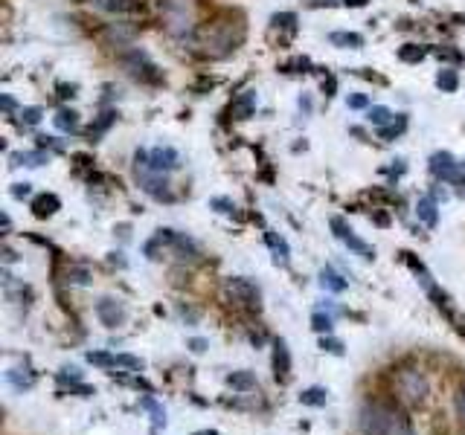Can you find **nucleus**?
Returning a JSON list of instances; mask_svg holds the SVG:
<instances>
[{
	"instance_id": "obj_1",
	"label": "nucleus",
	"mask_w": 465,
	"mask_h": 435,
	"mask_svg": "<svg viewBox=\"0 0 465 435\" xmlns=\"http://www.w3.org/2000/svg\"><path fill=\"white\" fill-rule=\"evenodd\" d=\"M239 41H241V26L239 24L233 26V21H224V18L213 21L201 32V47H204L206 56H213V58L230 56Z\"/></svg>"
},
{
	"instance_id": "obj_39",
	"label": "nucleus",
	"mask_w": 465,
	"mask_h": 435,
	"mask_svg": "<svg viewBox=\"0 0 465 435\" xmlns=\"http://www.w3.org/2000/svg\"><path fill=\"white\" fill-rule=\"evenodd\" d=\"M32 189H29V183H15V189H12V195L15 198H26Z\"/></svg>"
},
{
	"instance_id": "obj_28",
	"label": "nucleus",
	"mask_w": 465,
	"mask_h": 435,
	"mask_svg": "<svg viewBox=\"0 0 465 435\" xmlns=\"http://www.w3.org/2000/svg\"><path fill=\"white\" fill-rule=\"evenodd\" d=\"M436 84L442 87V91H445V93H454V91H456V84H459V81H456V73H454V70H442V73L436 76Z\"/></svg>"
},
{
	"instance_id": "obj_11",
	"label": "nucleus",
	"mask_w": 465,
	"mask_h": 435,
	"mask_svg": "<svg viewBox=\"0 0 465 435\" xmlns=\"http://www.w3.org/2000/svg\"><path fill=\"white\" fill-rule=\"evenodd\" d=\"M149 163L157 168V171H172V168H178L181 165V154L175 151V148H169V145H160V148H154L151 154H149Z\"/></svg>"
},
{
	"instance_id": "obj_33",
	"label": "nucleus",
	"mask_w": 465,
	"mask_h": 435,
	"mask_svg": "<svg viewBox=\"0 0 465 435\" xmlns=\"http://www.w3.org/2000/svg\"><path fill=\"white\" fill-rule=\"evenodd\" d=\"M116 366H125V369L140 372V369H143V360H137V357H131V354H116Z\"/></svg>"
},
{
	"instance_id": "obj_12",
	"label": "nucleus",
	"mask_w": 465,
	"mask_h": 435,
	"mask_svg": "<svg viewBox=\"0 0 465 435\" xmlns=\"http://www.w3.org/2000/svg\"><path fill=\"white\" fill-rule=\"evenodd\" d=\"M288 374H291V352H288L285 339H276L274 342V377L285 380Z\"/></svg>"
},
{
	"instance_id": "obj_16",
	"label": "nucleus",
	"mask_w": 465,
	"mask_h": 435,
	"mask_svg": "<svg viewBox=\"0 0 465 435\" xmlns=\"http://www.w3.org/2000/svg\"><path fill=\"white\" fill-rule=\"evenodd\" d=\"M320 285H323L326 290H334V293L346 290V279H344L341 273H334L331 267H323V270H320Z\"/></svg>"
},
{
	"instance_id": "obj_27",
	"label": "nucleus",
	"mask_w": 465,
	"mask_h": 435,
	"mask_svg": "<svg viewBox=\"0 0 465 435\" xmlns=\"http://www.w3.org/2000/svg\"><path fill=\"white\" fill-rule=\"evenodd\" d=\"M140 406L151 412V418H154V424H157V426H160V424H166V409H163V406H160L154 398H143V401H140Z\"/></svg>"
},
{
	"instance_id": "obj_31",
	"label": "nucleus",
	"mask_w": 465,
	"mask_h": 435,
	"mask_svg": "<svg viewBox=\"0 0 465 435\" xmlns=\"http://www.w3.org/2000/svg\"><path fill=\"white\" fill-rule=\"evenodd\" d=\"M320 348H323V352H329V354H344V342L341 339H331V337H323L320 339Z\"/></svg>"
},
{
	"instance_id": "obj_9",
	"label": "nucleus",
	"mask_w": 465,
	"mask_h": 435,
	"mask_svg": "<svg viewBox=\"0 0 465 435\" xmlns=\"http://www.w3.org/2000/svg\"><path fill=\"white\" fill-rule=\"evenodd\" d=\"M331 230H334V235L341 238L352 252H358V255H364V258H375V250H372L366 241H361V238L346 227L344 218H331Z\"/></svg>"
},
{
	"instance_id": "obj_10",
	"label": "nucleus",
	"mask_w": 465,
	"mask_h": 435,
	"mask_svg": "<svg viewBox=\"0 0 465 435\" xmlns=\"http://www.w3.org/2000/svg\"><path fill=\"white\" fill-rule=\"evenodd\" d=\"M431 171H434V178H439V180L462 183V178H459V163H456L448 151H436V154L431 157Z\"/></svg>"
},
{
	"instance_id": "obj_25",
	"label": "nucleus",
	"mask_w": 465,
	"mask_h": 435,
	"mask_svg": "<svg viewBox=\"0 0 465 435\" xmlns=\"http://www.w3.org/2000/svg\"><path fill=\"white\" fill-rule=\"evenodd\" d=\"M390 119H393V111H390V108H384V105H375V108H369V122H372V125L384 128Z\"/></svg>"
},
{
	"instance_id": "obj_38",
	"label": "nucleus",
	"mask_w": 465,
	"mask_h": 435,
	"mask_svg": "<svg viewBox=\"0 0 465 435\" xmlns=\"http://www.w3.org/2000/svg\"><path fill=\"white\" fill-rule=\"evenodd\" d=\"M369 102H366V96H361V93H355V96H349V108H366Z\"/></svg>"
},
{
	"instance_id": "obj_46",
	"label": "nucleus",
	"mask_w": 465,
	"mask_h": 435,
	"mask_svg": "<svg viewBox=\"0 0 465 435\" xmlns=\"http://www.w3.org/2000/svg\"><path fill=\"white\" fill-rule=\"evenodd\" d=\"M462 198H465V192H462Z\"/></svg>"
},
{
	"instance_id": "obj_30",
	"label": "nucleus",
	"mask_w": 465,
	"mask_h": 435,
	"mask_svg": "<svg viewBox=\"0 0 465 435\" xmlns=\"http://www.w3.org/2000/svg\"><path fill=\"white\" fill-rule=\"evenodd\" d=\"M311 328L320 331V334H331V317H326V314H314V317H311Z\"/></svg>"
},
{
	"instance_id": "obj_24",
	"label": "nucleus",
	"mask_w": 465,
	"mask_h": 435,
	"mask_svg": "<svg viewBox=\"0 0 465 435\" xmlns=\"http://www.w3.org/2000/svg\"><path fill=\"white\" fill-rule=\"evenodd\" d=\"M425 47H419V44H407V47H401L399 50V58L401 61H407V64H413V61H421V58H425Z\"/></svg>"
},
{
	"instance_id": "obj_23",
	"label": "nucleus",
	"mask_w": 465,
	"mask_h": 435,
	"mask_svg": "<svg viewBox=\"0 0 465 435\" xmlns=\"http://www.w3.org/2000/svg\"><path fill=\"white\" fill-rule=\"evenodd\" d=\"M390 435H416L410 418H407L401 409H396V418H393V429H390Z\"/></svg>"
},
{
	"instance_id": "obj_43",
	"label": "nucleus",
	"mask_w": 465,
	"mask_h": 435,
	"mask_svg": "<svg viewBox=\"0 0 465 435\" xmlns=\"http://www.w3.org/2000/svg\"><path fill=\"white\" fill-rule=\"evenodd\" d=\"M323 91H326V96H334V78H329V81L323 84Z\"/></svg>"
},
{
	"instance_id": "obj_26",
	"label": "nucleus",
	"mask_w": 465,
	"mask_h": 435,
	"mask_svg": "<svg viewBox=\"0 0 465 435\" xmlns=\"http://www.w3.org/2000/svg\"><path fill=\"white\" fill-rule=\"evenodd\" d=\"M76 125H79V113H76V111H59L56 128H61V130H76Z\"/></svg>"
},
{
	"instance_id": "obj_15",
	"label": "nucleus",
	"mask_w": 465,
	"mask_h": 435,
	"mask_svg": "<svg viewBox=\"0 0 465 435\" xmlns=\"http://www.w3.org/2000/svg\"><path fill=\"white\" fill-rule=\"evenodd\" d=\"M265 241H268V247L274 250V258H276V265H288V258H291V250H288L285 238H282V235H276V232H265Z\"/></svg>"
},
{
	"instance_id": "obj_41",
	"label": "nucleus",
	"mask_w": 465,
	"mask_h": 435,
	"mask_svg": "<svg viewBox=\"0 0 465 435\" xmlns=\"http://www.w3.org/2000/svg\"><path fill=\"white\" fill-rule=\"evenodd\" d=\"M213 206H219V212H233V203H230V200H224V198H216V200H213Z\"/></svg>"
},
{
	"instance_id": "obj_17",
	"label": "nucleus",
	"mask_w": 465,
	"mask_h": 435,
	"mask_svg": "<svg viewBox=\"0 0 465 435\" xmlns=\"http://www.w3.org/2000/svg\"><path fill=\"white\" fill-rule=\"evenodd\" d=\"M91 4L105 9V12H131V9H137V0H91Z\"/></svg>"
},
{
	"instance_id": "obj_37",
	"label": "nucleus",
	"mask_w": 465,
	"mask_h": 435,
	"mask_svg": "<svg viewBox=\"0 0 465 435\" xmlns=\"http://www.w3.org/2000/svg\"><path fill=\"white\" fill-rule=\"evenodd\" d=\"M294 21H297L294 15H276V18H274L276 26H294Z\"/></svg>"
},
{
	"instance_id": "obj_4",
	"label": "nucleus",
	"mask_w": 465,
	"mask_h": 435,
	"mask_svg": "<svg viewBox=\"0 0 465 435\" xmlns=\"http://www.w3.org/2000/svg\"><path fill=\"white\" fill-rule=\"evenodd\" d=\"M224 296L233 308H241V311H259L262 302H259V287L253 285L250 279L244 276H233L224 282Z\"/></svg>"
},
{
	"instance_id": "obj_45",
	"label": "nucleus",
	"mask_w": 465,
	"mask_h": 435,
	"mask_svg": "<svg viewBox=\"0 0 465 435\" xmlns=\"http://www.w3.org/2000/svg\"><path fill=\"white\" fill-rule=\"evenodd\" d=\"M195 435H219V432H213V429H206V432H195Z\"/></svg>"
},
{
	"instance_id": "obj_32",
	"label": "nucleus",
	"mask_w": 465,
	"mask_h": 435,
	"mask_svg": "<svg viewBox=\"0 0 465 435\" xmlns=\"http://www.w3.org/2000/svg\"><path fill=\"white\" fill-rule=\"evenodd\" d=\"M111 122H114V113H105L96 125H91V140H99V134H102V130H108Z\"/></svg>"
},
{
	"instance_id": "obj_18",
	"label": "nucleus",
	"mask_w": 465,
	"mask_h": 435,
	"mask_svg": "<svg viewBox=\"0 0 465 435\" xmlns=\"http://www.w3.org/2000/svg\"><path fill=\"white\" fill-rule=\"evenodd\" d=\"M253 108H256V96L253 93H241L236 102H233V116L236 119H247L253 113Z\"/></svg>"
},
{
	"instance_id": "obj_36",
	"label": "nucleus",
	"mask_w": 465,
	"mask_h": 435,
	"mask_svg": "<svg viewBox=\"0 0 465 435\" xmlns=\"http://www.w3.org/2000/svg\"><path fill=\"white\" fill-rule=\"evenodd\" d=\"M404 125H407V122H404V119H399L393 128H381V137H384V140H393V137L399 134V130H404Z\"/></svg>"
},
{
	"instance_id": "obj_20",
	"label": "nucleus",
	"mask_w": 465,
	"mask_h": 435,
	"mask_svg": "<svg viewBox=\"0 0 465 435\" xmlns=\"http://www.w3.org/2000/svg\"><path fill=\"white\" fill-rule=\"evenodd\" d=\"M227 383H230L233 389H239V392L256 389V377H253L250 372H233V374H227Z\"/></svg>"
},
{
	"instance_id": "obj_13",
	"label": "nucleus",
	"mask_w": 465,
	"mask_h": 435,
	"mask_svg": "<svg viewBox=\"0 0 465 435\" xmlns=\"http://www.w3.org/2000/svg\"><path fill=\"white\" fill-rule=\"evenodd\" d=\"M59 206H61L59 195H53V192H47V195H38V198L32 200V215L44 221V218H50V215H56V212H59Z\"/></svg>"
},
{
	"instance_id": "obj_42",
	"label": "nucleus",
	"mask_w": 465,
	"mask_h": 435,
	"mask_svg": "<svg viewBox=\"0 0 465 435\" xmlns=\"http://www.w3.org/2000/svg\"><path fill=\"white\" fill-rule=\"evenodd\" d=\"M0 105H4V111H6V113H12V111H15V102H12V96H0Z\"/></svg>"
},
{
	"instance_id": "obj_7",
	"label": "nucleus",
	"mask_w": 465,
	"mask_h": 435,
	"mask_svg": "<svg viewBox=\"0 0 465 435\" xmlns=\"http://www.w3.org/2000/svg\"><path fill=\"white\" fill-rule=\"evenodd\" d=\"M96 317H99V322L105 328H116V325H122L125 319H129V308L114 296H102L96 302Z\"/></svg>"
},
{
	"instance_id": "obj_3",
	"label": "nucleus",
	"mask_w": 465,
	"mask_h": 435,
	"mask_svg": "<svg viewBox=\"0 0 465 435\" xmlns=\"http://www.w3.org/2000/svg\"><path fill=\"white\" fill-rule=\"evenodd\" d=\"M393 418H396V406H387L381 401H369L361 409L358 429H361V435H390Z\"/></svg>"
},
{
	"instance_id": "obj_44",
	"label": "nucleus",
	"mask_w": 465,
	"mask_h": 435,
	"mask_svg": "<svg viewBox=\"0 0 465 435\" xmlns=\"http://www.w3.org/2000/svg\"><path fill=\"white\" fill-rule=\"evenodd\" d=\"M346 6H366V0H346Z\"/></svg>"
},
{
	"instance_id": "obj_29",
	"label": "nucleus",
	"mask_w": 465,
	"mask_h": 435,
	"mask_svg": "<svg viewBox=\"0 0 465 435\" xmlns=\"http://www.w3.org/2000/svg\"><path fill=\"white\" fill-rule=\"evenodd\" d=\"M88 360H91L94 366H102V369H114V366H116V357L102 354V352H91V354H88Z\"/></svg>"
},
{
	"instance_id": "obj_5",
	"label": "nucleus",
	"mask_w": 465,
	"mask_h": 435,
	"mask_svg": "<svg viewBox=\"0 0 465 435\" xmlns=\"http://www.w3.org/2000/svg\"><path fill=\"white\" fill-rule=\"evenodd\" d=\"M399 395L401 401H407L410 406H425L428 404V395H431V386H428V377L416 372V369H407L399 374Z\"/></svg>"
},
{
	"instance_id": "obj_19",
	"label": "nucleus",
	"mask_w": 465,
	"mask_h": 435,
	"mask_svg": "<svg viewBox=\"0 0 465 435\" xmlns=\"http://www.w3.org/2000/svg\"><path fill=\"white\" fill-rule=\"evenodd\" d=\"M331 44H337V47H349V50H358V47H364V38L358 35V32H331V38H329Z\"/></svg>"
},
{
	"instance_id": "obj_35",
	"label": "nucleus",
	"mask_w": 465,
	"mask_h": 435,
	"mask_svg": "<svg viewBox=\"0 0 465 435\" xmlns=\"http://www.w3.org/2000/svg\"><path fill=\"white\" fill-rule=\"evenodd\" d=\"M456 412H459V421L465 424V383H462L459 392H456Z\"/></svg>"
},
{
	"instance_id": "obj_21",
	"label": "nucleus",
	"mask_w": 465,
	"mask_h": 435,
	"mask_svg": "<svg viewBox=\"0 0 465 435\" xmlns=\"http://www.w3.org/2000/svg\"><path fill=\"white\" fill-rule=\"evenodd\" d=\"M6 377H9V383L15 389H29L35 383V374L29 369H12V372H6Z\"/></svg>"
},
{
	"instance_id": "obj_22",
	"label": "nucleus",
	"mask_w": 465,
	"mask_h": 435,
	"mask_svg": "<svg viewBox=\"0 0 465 435\" xmlns=\"http://www.w3.org/2000/svg\"><path fill=\"white\" fill-rule=\"evenodd\" d=\"M326 395H329V392L326 389H306L303 392V395H300V404H306V406H323L326 404Z\"/></svg>"
},
{
	"instance_id": "obj_34",
	"label": "nucleus",
	"mask_w": 465,
	"mask_h": 435,
	"mask_svg": "<svg viewBox=\"0 0 465 435\" xmlns=\"http://www.w3.org/2000/svg\"><path fill=\"white\" fill-rule=\"evenodd\" d=\"M21 116H24V125H38L41 122V108H26V111H21Z\"/></svg>"
},
{
	"instance_id": "obj_2",
	"label": "nucleus",
	"mask_w": 465,
	"mask_h": 435,
	"mask_svg": "<svg viewBox=\"0 0 465 435\" xmlns=\"http://www.w3.org/2000/svg\"><path fill=\"white\" fill-rule=\"evenodd\" d=\"M134 178L140 183V189L146 195H151L154 200H172V192H169V180H166V174L157 171L151 163H149V154L137 151L134 154Z\"/></svg>"
},
{
	"instance_id": "obj_14",
	"label": "nucleus",
	"mask_w": 465,
	"mask_h": 435,
	"mask_svg": "<svg viewBox=\"0 0 465 435\" xmlns=\"http://www.w3.org/2000/svg\"><path fill=\"white\" fill-rule=\"evenodd\" d=\"M416 215H419V221L425 224V227H436V221H439V212H436V200L434 198H419V203H416Z\"/></svg>"
},
{
	"instance_id": "obj_6",
	"label": "nucleus",
	"mask_w": 465,
	"mask_h": 435,
	"mask_svg": "<svg viewBox=\"0 0 465 435\" xmlns=\"http://www.w3.org/2000/svg\"><path fill=\"white\" fill-rule=\"evenodd\" d=\"M160 9L166 12V29L172 35H189L192 29V9L189 0H160Z\"/></svg>"
},
{
	"instance_id": "obj_40",
	"label": "nucleus",
	"mask_w": 465,
	"mask_h": 435,
	"mask_svg": "<svg viewBox=\"0 0 465 435\" xmlns=\"http://www.w3.org/2000/svg\"><path fill=\"white\" fill-rule=\"evenodd\" d=\"M189 348L195 354H201V352H206V339H189Z\"/></svg>"
},
{
	"instance_id": "obj_8",
	"label": "nucleus",
	"mask_w": 465,
	"mask_h": 435,
	"mask_svg": "<svg viewBox=\"0 0 465 435\" xmlns=\"http://www.w3.org/2000/svg\"><path fill=\"white\" fill-rule=\"evenodd\" d=\"M122 67L129 70L134 78H143V81H160V73H157V67L146 58V53H140V50H134V53H129V56H122Z\"/></svg>"
}]
</instances>
